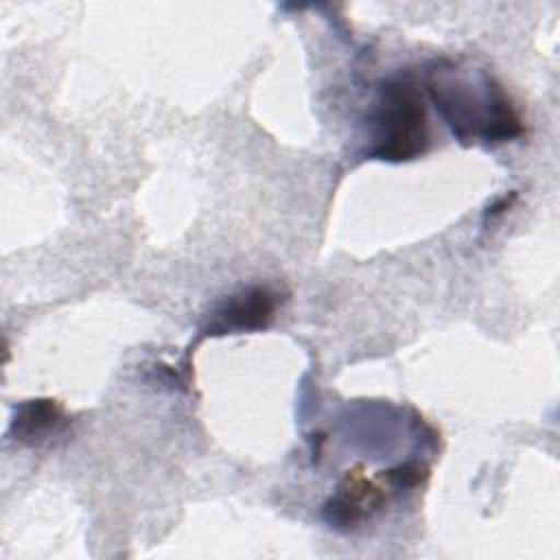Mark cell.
<instances>
[{
	"label": "cell",
	"instance_id": "cell-1",
	"mask_svg": "<svg viewBox=\"0 0 560 560\" xmlns=\"http://www.w3.org/2000/svg\"><path fill=\"white\" fill-rule=\"evenodd\" d=\"M372 158L409 162L429 149V120L418 83L409 74H396L381 83L374 109Z\"/></svg>",
	"mask_w": 560,
	"mask_h": 560
},
{
	"label": "cell",
	"instance_id": "cell-5",
	"mask_svg": "<svg viewBox=\"0 0 560 560\" xmlns=\"http://www.w3.org/2000/svg\"><path fill=\"white\" fill-rule=\"evenodd\" d=\"M70 422L63 405L55 398H33L24 400L15 407V416L11 420V433L18 442L35 446L59 431Z\"/></svg>",
	"mask_w": 560,
	"mask_h": 560
},
{
	"label": "cell",
	"instance_id": "cell-4",
	"mask_svg": "<svg viewBox=\"0 0 560 560\" xmlns=\"http://www.w3.org/2000/svg\"><path fill=\"white\" fill-rule=\"evenodd\" d=\"M385 503V492L370 481L361 468H352L339 481L337 492L324 503V521L341 532L357 529L374 516Z\"/></svg>",
	"mask_w": 560,
	"mask_h": 560
},
{
	"label": "cell",
	"instance_id": "cell-6",
	"mask_svg": "<svg viewBox=\"0 0 560 560\" xmlns=\"http://www.w3.org/2000/svg\"><path fill=\"white\" fill-rule=\"evenodd\" d=\"M429 475V468L418 464V462H405L392 470H387L383 477L396 486V488H413L418 483H422Z\"/></svg>",
	"mask_w": 560,
	"mask_h": 560
},
{
	"label": "cell",
	"instance_id": "cell-2",
	"mask_svg": "<svg viewBox=\"0 0 560 560\" xmlns=\"http://www.w3.org/2000/svg\"><path fill=\"white\" fill-rule=\"evenodd\" d=\"M429 94L462 142L472 138L505 142L523 133L518 112L503 88L490 77L483 98L459 81H431Z\"/></svg>",
	"mask_w": 560,
	"mask_h": 560
},
{
	"label": "cell",
	"instance_id": "cell-3",
	"mask_svg": "<svg viewBox=\"0 0 560 560\" xmlns=\"http://www.w3.org/2000/svg\"><path fill=\"white\" fill-rule=\"evenodd\" d=\"M280 302H282L280 293L269 287H260V284L245 287L214 306L203 332L234 335V332L262 330L273 322Z\"/></svg>",
	"mask_w": 560,
	"mask_h": 560
}]
</instances>
